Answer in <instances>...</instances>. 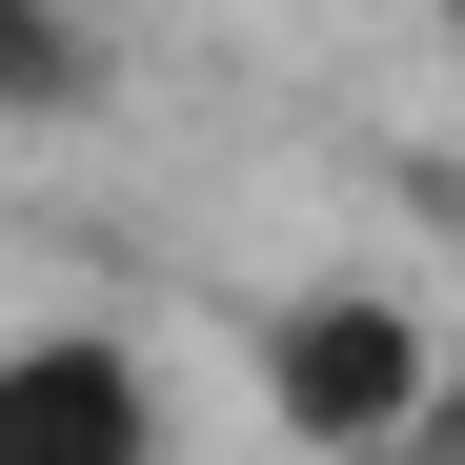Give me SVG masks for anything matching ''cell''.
<instances>
[{
	"instance_id": "cell-2",
	"label": "cell",
	"mask_w": 465,
	"mask_h": 465,
	"mask_svg": "<svg viewBox=\"0 0 465 465\" xmlns=\"http://www.w3.org/2000/svg\"><path fill=\"white\" fill-rule=\"evenodd\" d=\"M0 465H163V364L122 324H21L0 344Z\"/></svg>"
},
{
	"instance_id": "cell-1",
	"label": "cell",
	"mask_w": 465,
	"mask_h": 465,
	"mask_svg": "<svg viewBox=\"0 0 465 465\" xmlns=\"http://www.w3.org/2000/svg\"><path fill=\"white\" fill-rule=\"evenodd\" d=\"M263 405H283V445L364 465V445H405L445 405V364H425V324L384 283H303V303H263Z\"/></svg>"
},
{
	"instance_id": "cell-3",
	"label": "cell",
	"mask_w": 465,
	"mask_h": 465,
	"mask_svg": "<svg viewBox=\"0 0 465 465\" xmlns=\"http://www.w3.org/2000/svg\"><path fill=\"white\" fill-rule=\"evenodd\" d=\"M61 102H102V41L41 21V0H0V122H61Z\"/></svg>"
}]
</instances>
